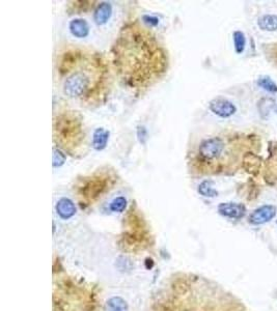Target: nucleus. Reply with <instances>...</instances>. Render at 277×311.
Listing matches in <instances>:
<instances>
[{
  "label": "nucleus",
  "instance_id": "24",
  "mask_svg": "<svg viewBox=\"0 0 277 311\" xmlns=\"http://www.w3.org/2000/svg\"><path fill=\"white\" fill-rule=\"evenodd\" d=\"M276 113H277V107H276Z\"/></svg>",
  "mask_w": 277,
  "mask_h": 311
},
{
  "label": "nucleus",
  "instance_id": "15",
  "mask_svg": "<svg viewBox=\"0 0 277 311\" xmlns=\"http://www.w3.org/2000/svg\"><path fill=\"white\" fill-rule=\"evenodd\" d=\"M258 86L263 88L264 90L270 93H277V84L273 81L271 77L269 76H260L257 80Z\"/></svg>",
  "mask_w": 277,
  "mask_h": 311
},
{
  "label": "nucleus",
  "instance_id": "16",
  "mask_svg": "<svg viewBox=\"0 0 277 311\" xmlns=\"http://www.w3.org/2000/svg\"><path fill=\"white\" fill-rule=\"evenodd\" d=\"M233 41L235 51L237 54H242L246 47V37H245L244 33L240 30H236L233 34Z\"/></svg>",
  "mask_w": 277,
  "mask_h": 311
},
{
  "label": "nucleus",
  "instance_id": "21",
  "mask_svg": "<svg viewBox=\"0 0 277 311\" xmlns=\"http://www.w3.org/2000/svg\"><path fill=\"white\" fill-rule=\"evenodd\" d=\"M74 3V7H77L76 11L78 12V14H80L82 12H88L90 9L93 6V1H75Z\"/></svg>",
  "mask_w": 277,
  "mask_h": 311
},
{
  "label": "nucleus",
  "instance_id": "6",
  "mask_svg": "<svg viewBox=\"0 0 277 311\" xmlns=\"http://www.w3.org/2000/svg\"><path fill=\"white\" fill-rule=\"evenodd\" d=\"M277 208L272 205H265L256 208L249 217L248 221L252 225H262L270 222L276 216Z\"/></svg>",
  "mask_w": 277,
  "mask_h": 311
},
{
  "label": "nucleus",
  "instance_id": "3",
  "mask_svg": "<svg viewBox=\"0 0 277 311\" xmlns=\"http://www.w3.org/2000/svg\"><path fill=\"white\" fill-rule=\"evenodd\" d=\"M53 140L58 149L75 156L85 145L82 116L77 111H61L53 121Z\"/></svg>",
  "mask_w": 277,
  "mask_h": 311
},
{
  "label": "nucleus",
  "instance_id": "17",
  "mask_svg": "<svg viewBox=\"0 0 277 311\" xmlns=\"http://www.w3.org/2000/svg\"><path fill=\"white\" fill-rule=\"evenodd\" d=\"M259 112L263 119H267L269 113L275 107V101L271 98H264L259 102Z\"/></svg>",
  "mask_w": 277,
  "mask_h": 311
},
{
  "label": "nucleus",
  "instance_id": "20",
  "mask_svg": "<svg viewBox=\"0 0 277 311\" xmlns=\"http://www.w3.org/2000/svg\"><path fill=\"white\" fill-rule=\"evenodd\" d=\"M66 155L63 154V152L60 150V149H53V167L54 168H58V167H61L63 164H65L66 162Z\"/></svg>",
  "mask_w": 277,
  "mask_h": 311
},
{
  "label": "nucleus",
  "instance_id": "14",
  "mask_svg": "<svg viewBox=\"0 0 277 311\" xmlns=\"http://www.w3.org/2000/svg\"><path fill=\"white\" fill-rule=\"evenodd\" d=\"M197 191H199V193L203 197L213 198L218 195V191L214 188V182L210 180H205L202 182Z\"/></svg>",
  "mask_w": 277,
  "mask_h": 311
},
{
  "label": "nucleus",
  "instance_id": "11",
  "mask_svg": "<svg viewBox=\"0 0 277 311\" xmlns=\"http://www.w3.org/2000/svg\"><path fill=\"white\" fill-rule=\"evenodd\" d=\"M110 136V132L104 128H98L92 134V147L96 151H103L107 146L108 140Z\"/></svg>",
  "mask_w": 277,
  "mask_h": 311
},
{
  "label": "nucleus",
  "instance_id": "9",
  "mask_svg": "<svg viewBox=\"0 0 277 311\" xmlns=\"http://www.w3.org/2000/svg\"><path fill=\"white\" fill-rule=\"evenodd\" d=\"M70 33L77 38H84L90 35V25L84 19L77 18L70 22Z\"/></svg>",
  "mask_w": 277,
  "mask_h": 311
},
{
  "label": "nucleus",
  "instance_id": "12",
  "mask_svg": "<svg viewBox=\"0 0 277 311\" xmlns=\"http://www.w3.org/2000/svg\"><path fill=\"white\" fill-rule=\"evenodd\" d=\"M258 26L260 30L273 33L277 30V14H267L259 17Z\"/></svg>",
  "mask_w": 277,
  "mask_h": 311
},
{
  "label": "nucleus",
  "instance_id": "7",
  "mask_svg": "<svg viewBox=\"0 0 277 311\" xmlns=\"http://www.w3.org/2000/svg\"><path fill=\"white\" fill-rule=\"evenodd\" d=\"M218 213L226 218L239 220L246 214V207L237 202H222L217 207Z\"/></svg>",
  "mask_w": 277,
  "mask_h": 311
},
{
  "label": "nucleus",
  "instance_id": "10",
  "mask_svg": "<svg viewBox=\"0 0 277 311\" xmlns=\"http://www.w3.org/2000/svg\"><path fill=\"white\" fill-rule=\"evenodd\" d=\"M112 15V6L109 2H101L93 13V20L97 25H104Z\"/></svg>",
  "mask_w": 277,
  "mask_h": 311
},
{
  "label": "nucleus",
  "instance_id": "5",
  "mask_svg": "<svg viewBox=\"0 0 277 311\" xmlns=\"http://www.w3.org/2000/svg\"><path fill=\"white\" fill-rule=\"evenodd\" d=\"M209 109L221 119L231 118L237 112V107L235 104L222 97H217L211 100L209 103Z\"/></svg>",
  "mask_w": 277,
  "mask_h": 311
},
{
  "label": "nucleus",
  "instance_id": "13",
  "mask_svg": "<svg viewBox=\"0 0 277 311\" xmlns=\"http://www.w3.org/2000/svg\"><path fill=\"white\" fill-rule=\"evenodd\" d=\"M243 164L244 168L248 171L249 173L257 174L260 166V159L257 155L252 153H247L243 158Z\"/></svg>",
  "mask_w": 277,
  "mask_h": 311
},
{
  "label": "nucleus",
  "instance_id": "4",
  "mask_svg": "<svg viewBox=\"0 0 277 311\" xmlns=\"http://www.w3.org/2000/svg\"><path fill=\"white\" fill-rule=\"evenodd\" d=\"M116 181L117 175L114 171L108 168L98 169L92 174L78 180L76 185L78 197L82 204L90 205L112 189Z\"/></svg>",
  "mask_w": 277,
  "mask_h": 311
},
{
  "label": "nucleus",
  "instance_id": "18",
  "mask_svg": "<svg viewBox=\"0 0 277 311\" xmlns=\"http://www.w3.org/2000/svg\"><path fill=\"white\" fill-rule=\"evenodd\" d=\"M109 311H129L128 305L121 297H113L108 301Z\"/></svg>",
  "mask_w": 277,
  "mask_h": 311
},
{
  "label": "nucleus",
  "instance_id": "1",
  "mask_svg": "<svg viewBox=\"0 0 277 311\" xmlns=\"http://www.w3.org/2000/svg\"><path fill=\"white\" fill-rule=\"evenodd\" d=\"M111 55L118 78L131 89L148 88L167 72V52L151 31L137 22L122 27Z\"/></svg>",
  "mask_w": 277,
  "mask_h": 311
},
{
  "label": "nucleus",
  "instance_id": "25",
  "mask_svg": "<svg viewBox=\"0 0 277 311\" xmlns=\"http://www.w3.org/2000/svg\"><path fill=\"white\" fill-rule=\"evenodd\" d=\"M276 224H277V221H276Z\"/></svg>",
  "mask_w": 277,
  "mask_h": 311
},
{
  "label": "nucleus",
  "instance_id": "8",
  "mask_svg": "<svg viewBox=\"0 0 277 311\" xmlns=\"http://www.w3.org/2000/svg\"><path fill=\"white\" fill-rule=\"evenodd\" d=\"M55 209H56L57 215L63 220H68L76 214V207L74 202L66 197L60 198L57 201Z\"/></svg>",
  "mask_w": 277,
  "mask_h": 311
},
{
  "label": "nucleus",
  "instance_id": "19",
  "mask_svg": "<svg viewBox=\"0 0 277 311\" xmlns=\"http://www.w3.org/2000/svg\"><path fill=\"white\" fill-rule=\"evenodd\" d=\"M127 207V199L124 196H118L114 198L111 204H110L109 207L114 213H122L126 209Z\"/></svg>",
  "mask_w": 277,
  "mask_h": 311
},
{
  "label": "nucleus",
  "instance_id": "2",
  "mask_svg": "<svg viewBox=\"0 0 277 311\" xmlns=\"http://www.w3.org/2000/svg\"><path fill=\"white\" fill-rule=\"evenodd\" d=\"M58 74L63 78L65 96L85 105H99L105 101L109 88V69L101 54L82 49L61 53Z\"/></svg>",
  "mask_w": 277,
  "mask_h": 311
},
{
  "label": "nucleus",
  "instance_id": "22",
  "mask_svg": "<svg viewBox=\"0 0 277 311\" xmlns=\"http://www.w3.org/2000/svg\"><path fill=\"white\" fill-rule=\"evenodd\" d=\"M136 133H137V138L139 140V142L141 144H146L148 141V138L147 128L145 126H138Z\"/></svg>",
  "mask_w": 277,
  "mask_h": 311
},
{
  "label": "nucleus",
  "instance_id": "23",
  "mask_svg": "<svg viewBox=\"0 0 277 311\" xmlns=\"http://www.w3.org/2000/svg\"><path fill=\"white\" fill-rule=\"evenodd\" d=\"M142 21H144L146 24L149 27H155L159 24V19L155 16H149V15H144L142 16Z\"/></svg>",
  "mask_w": 277,
  "mask_h": 311
}]
</instances>
